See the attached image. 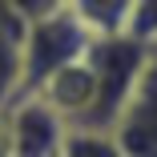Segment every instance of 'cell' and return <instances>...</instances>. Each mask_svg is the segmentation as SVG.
Listing matches in <instances>:
<instances>
[{
	"label": "cell",
	"instance_id": "52a82bcc",
	"mask_svg": "<svg viewBox=\"0 0 157 157\" xmlns=\"http://www.w3.org/2000/svg\"><path fill=\"white\" fill-rule=\"evenodd\" d=\"M65 8L93 36H121V33H129L137 0H65Z\"/></svg>",
	"mask_w": 157,
	"mask_h": 157
},
{
	"label": "cell",
	"instance_id": "6da1fadb",
	"mask_svg": "<svg viewBox=\"0 0 157 157\" xmlns=\"http://www.w3.org/2000/svg\"><path fill=\"white\" fill-rule=\"evenodd\" d=\"M85 60L93 69V113L85 121V129H109L113 133L121 109L129 105L133 89H137V81L145 73L149 44H141L129 33H121V36H93Z\"/></svg>",
	"mask_w": 157,
	"mask_h": 157
},
{
	"label": "cell",
	"instance_id": "7a4b0ae2",
	"mask_svg": "<svg viewBox=\"0 0 157 157\" xmlns=\"http://www.w3.org/2000/svg\"><path fill=\"white\" fill-rule=\"evenodd\" d=\"M93 44V33L65 8L56 4L40 16L28 20L24 33V73H20V93H33L44 77H52L56 69L81 60Z\"/></svg>",
	"mask_w": 157,
	"mask_h": 157
},
{
	"label": "cell",
	"instance_id": "30bf717a",
	"mask_svg": "<svg viewBox=\"0 0 157 157\" xmlns=\"http://www.w3.org/2000/svg\"><path fill=\"white\" fill-rule=\"evenodd\" d=\"M0 157H12V125H8V105L0 109Z\"/></svg>",
	"mask_w": 157,
	"mask_h": 157
},
{
	"label": "cell",
	"instance_id": "8992f818",
	"mask_svg": "<svg viewBox=\"0 0 157 157\" xmlns=\"http://www.w3.org/2000/svg\"><path fill=\"white\" fill-rule=\"evenodd\" d=\"M24 33H28V20L8 4V0H0V109L20 97Z\"/></svg>",
	"mask_w": 157,
	"mask_h": 157
},
{
	"label": "cell",
	"instance_id": "ba28073f",
	"mask_svg": "<svg viewBox=\"0 0 157 157\" xmlns=\"http://www.w3.org/2000/svg\"><path fill=\"white\" fill-rule=\"evenodd\" d=\"M56 157H125L117 137L109 129H85V125H69L65 141H60Z\"/></svg>",
	"mask_w": 157,
	"mask_h": 157
},
{
	"label": "cell",
	"instance_id": "5b68a950",
	"mask_svg": "<svg viewBox=\"0 0 157 157\" xmlns=\"http://www.w3.org/2000/svg\"><path fill=\"white\" fill-rule=\"evenodd\" d=\"M33 93L65 117V125H85L89 113H93V69H89V60L81 56V60H73V65L56 69Z\"/></svg>",
	"mask_w": 157,
	"mask_h": 157
},
{
	"label": "cell",
	"instance_id": "9c48e42d",
	"mask_svg": "<svg viewBox=\"0 0 157 157\" xmlns=\"http://www.w3.org/2000/svg\"><path fill=\"white\" fill-rule=\"evenodd\" d=\"M129 36H137L141 44H157V0H137L133 20H129Z\"/></svg>",
	"mask_w": 157,
	"mask_h": 157
},
{
	"label": "cell",
	"instance_id": "3957f363",
	"mask_svg": "<svg viewBox=\"0 0 157 157\" xmlns=\"http://www.w3.org/2000/svg\"><path fill=\"white\" fill-rule=\"evenodd\" d=\"M113 137L125 157H157V44L149 48L145 73L133 89L129 105L121 109Z\"/></svg>",
	"mask_w": 157,
	"mask_h": 157
},
{
	"label": "cell",
	"instance_id": "277c9868",
	"mask_svg": "<svg viewBox=\"0 0 157 157\" xmlns=\"http://www.w3.org/2000/svg\"><path fill=\"white\" fill-rule=\"evenodd\" d=\"M12 125V157H56L69 125L52 105H44L36 93H20L8 105Z\"/></svg>",
	"mask_w": 157,
	"mask_h": 157
}]
</instances>
